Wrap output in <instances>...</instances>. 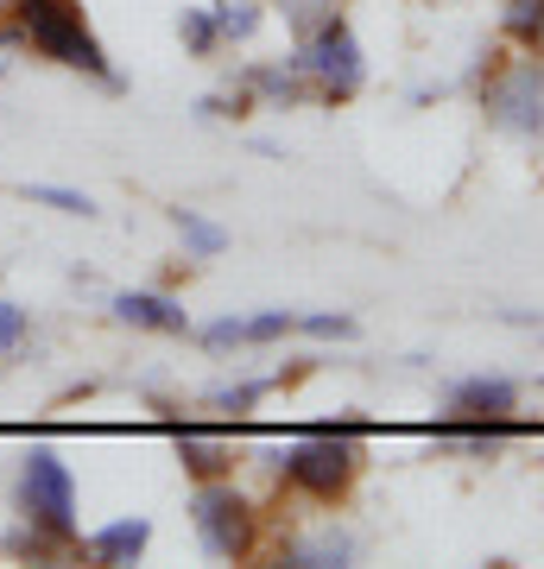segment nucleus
Returning <instances> with one entry per match:
<instances>
[{"instance_id":"obj_1","label":"nucleus","mask_w":544,"mask_h":569,"mask_svg":"<svg viewBox=\"0 0 544 569\" xmlns=\"http://www.w3.org/2000/svg\"><path fill=\"white\" fill-rule=\"evenodd\" d=\"M0 51H32L44 63L82 70L89 82H101L108 96H121L127 82L115 77V63L101 51V39L89 32L77 0H0Z\"/></svg>"},{"instance_id":"obj_2","label":"nucleus","mask_w":544,"mask_h":569,"mask_svg":"<svg viewBox=\"0 0 544 569\" xmlns=\"http://www.w3.org/2000/svg\"><path fill=\"white\" fill-rule=\"evenodd\" d=\"M362 437H367L362 418H343V425H323L310 437H298L291 449L266 456V462L279 468V481L291 493L317 500V507H336L355 488V475H362Z\"/></svg>"},{"instance_id":"obj_3","label":"nucleus","mask_w":544,"mask_h":569,"mask_svg":"<svg viewBox=\"0 0 544 569\" xmlns=\"http://www.w3.org/2000/svg\"><path fill=\"white\" fill-rule=\"evenodd\" d=\"M190 526H197L202 550L222 557V563H241V557H254V545H260V512H254V500H247L228 475L197 481V493H190Z\"/></svg>"},{"instance_id":"obj_4","label":"nucleus","mask_w":544,"mask_h":569,"mask_svg":"<svg viewBox=\"0 0 544 569\" xmlns=\"http://www.w3.org/2000/svg\"><path fill=\"white\" fill-rule=\"evenodd\" d=\"M482 114L513 140H544V63L532 58H501L482 77Z\"/></svg>"},{"instance_id":"obj_5","label":"nucleus","mask_w":544,"mask_h":569,"mask_svg":"<svg viewBox=\"0 0 544 569\" xmlns=\"http://www.w3.org/2000/svg\"><path fill=\"white\" fill-rule=\"evenodd\" d=\"M304 70V82L317 89L323 102H355L367 82V58H362V39H355V26L336 13V20H323L317 32H304L298 58H291Z\"/></svg>"},{"instance_id":"obj_6","label":"nucleus","mask_w":544,"mask_h":569,"mask_svg":"<svg viewBox=\"0 0 544 569\" xmlns=\"http://www.w3.org/2000/svg\"><path fill=\"white\" fill-rule=\"evenodd\" d=\"M13 507H20V519H32V526L58 531V538H77V475L58 462V449H26L20 462V488H13Z\"/></svg>"},{"instance_id":"obj_7","label":"nucleus","mask_w":544,"mask_h":569,"mask_svg":"<svg viewBox=\"0 0 544 569\" xmlns=\"http://www.w3.org/2000/svg\"><path fill=\"white\" fill-rule=\"evenodd\" d=\"M108 310H115V323L152 329V336H184V329H190L184 305H178V298H165V291H115Z\"/></svg>"},{"instance_id":"obj_8","label":"nucleus","mask_w":544,"mask_h":569,"mask_svg":"<svg viewBox=\"0 0 544 569\" xmlns=\"http://www.w3.org/2000/svg\"><path fill=\"white\" fill-rule=\"evenodd\" d=\"M171 437H178V462L197 475V481H216V475H235V443L216 437V430H197V425H178L171 418Z\"/></svg>"},{"instance_id":"obj_9","label":"nucleus","mask_w":544,"mask_h":569,"mask_svg":"<svg viewBox=\"0 0 544 569\" xmlns=\"http://www.w3.org/2000/svg\"><path fill=\"white\" fill-rule=\"evenodd\" d=\"M241 89L254 96V102H266V108H298V102L317 96V89L304 82L298 63H254V70H241Z\"/></svg>"},{"instance_id":"obj_10","label":"nucleus","mask_w":544,"mask_h":569,"mask_svg":"<svg viewBox=\"0 0 544 569\" xmlns=\"http://www.w3.org/2000/svg\"><path fill=\"white\" fill-rule=\"evenodd\" d=\"M146 545H152V519H115V526H101L82 538V550L96 563H140Z\"/></svg>"},{"instance_id":"obj_11","label":"nucleus","mask_w":544,"mask_h":569,"mask_svg":"<svg viewBox=\"0 0 544 569\" xmlns=\"http://www.w3.org/2000/svg\"><path fill=\"white\" fill-rule=\"evenodd\" d=\"M520 387L513 380H456L449 387V411L456 418H513Z\"/></svg>"},{"instance_id":"obj_12","label":"nucleus","mask_w":544,"mask_h":569,"mask_svg":"<svg viewBox=\"0 0 544 569\" xmlns=\"http://www.w3.org/2000/svg\"><path fill=\"white\" fill-rule=\"evenodd\" d=\"M279 557H285V563H298V569L348 563V557H355V538H348V531H336V526H323V531H310V538H285Z\"/></svg>"},{"instance_id":"obj_13","label":"nucleus","mask_w":544,"mask_h":569,"mask_svg":"<svg viewBox=\"0 0 544 569\" xmlns=\"http://www.w3.org/2000/svg\"><path fill=\"white\" fill-rule=\"evenodd\" d=\"M0 550L7 557H26V563H58V557H70V550H82L77 538H58V531L32 526V519H20V526L0 538Z\"/></svg>"},{"instance_id":"obj_14","label":"nucleus","mask_w":544,"mask_h":569,"mask_svg":"<svg viewBox=\"0 0 544 569\" xmlns=\"http://www.w3.org/2000/svg\"><path fill=\"white\" fill-rule=\"evenodd\" d=\"M171 228L184 234V253H190V260H216L228 247V228H216L209 216H197V209H171Z\"/></svg>"},{"instance_id":"obj_15","label":"nucleus","mask_w":544,"mask_h":569,"mask_svg":"<svg viewBox=\"0 0 544 569\" xmlns=\"http://www.w3.org/2000/svg\"><path fill=\"white\" fill-rule=\"evenodd\" d=\"M501 32L513 44H525V51H538V58H544V0H506Z\"/></svg>"},{"instance_id":"obj_16","label":"nucleus","mask_w":544,"mask_h":569,"mask_svg":"<svg viewBox=\"0 0 544 569\" xmlns=\"http://www.w3.org/2000/svg\"><path fill=\"white\" fill-rule=\"evenodd\" d=\"M209 13H216V32H222V44H247L254 32H260V20H266L260 0H216Z\"/></svg>"},{"instance_id":"obj_17","label":"nucleus","mask_w":544,"mask_h":569,"mask_svg":"<svg viewBox=\"0 0 544 569\" xmlns=\"http://www.w3.org/2000/svg\"><path fill=\"white\" fill-rule=\"evenodd\" d=\"M178 39H184L190 58H216V51H222V32H216V13H209V7H184Z\"/></svg>"},{"instance_id":"obj_18","label":"nucleus","mask_w":544,"mask_h":569,"mask_svg":"<svg viewBox=\"0 0 544 569\" xmlns=\"http://www.w3.org/2000/svg\"><path fill=\"white\" fill-rule=\"evenodd\" d=\"M273 387H279V373H273V380H241V387H216L209 399H202V406L222 411V418H247V411L260 406V399H266Z\"/></svg>"},{"instance_id":"obj_19","label":"nucleus","mask_w":544,"mask_h":569,"mask_svg":"<svg viewBox=\"0 0 544 569\" xmlns=\"http://www.w3.org/2000/svg\"><path fill=\"white\" fill-rule=\"evenodd\" d=\"M20 197L26 203L58 209V216H96V203H89L82 190H70V183H20Z\"/></svg>"},{"instance_id":"obj_20","label":"nucleus","mask_w":544,"mask_h":569,"mask_svg":"<svg viewBox=\"0 0 544 569\" xmlns=\"http://www.w3.org/2000/svg\"><path fill=\"white\" fill-rule=\"evenodd\" d=\"M279 13H285V26H291V32H317L323 20H336V13H343V0H279Z\"/></svg>"},{"instance_id":"obj_21","label":"nucleus","mask_w":544,"mask_h":569,"mask_svg":"<svg viewBox=\"0 0 544 569\" xmlns=\"http://www.w3.org/2000/svg\"><path fill=\"white\" fill-rule=\"evenodd\" d=\"M247 108H254V96H247L241 82H235V89H216V96H202L197 114H202V121H241Z\"/></svg>"},{"instance_id":"obj_22","label":"nucleus","mask_w":544,"mask_h":569,"mask_svg":"<svg viewBox=\"0 0 544 569\" xmlns=\"http://www.w3.org/2000/svg\"><path fill=\"white\" fill-rule=\"evenodd\" d=\"M26 336H32V317H26V310L13 305V298H0V361H7V355H13V348H20Z\"/></svg>"},{"instance_id":"obj_23","label":"nucleus","mask_w":544,"mask_h":569,"mask_svg":"<svg viewBox=\"0 0 544 569\" xmlns=\"http://www.w3.org/2000/svg\"><path fill=\"white\" fill-rule=\"evenodd\" d=\"M291 329H298L291 310H260V317H247V348L254 342H279V336H291Z\"/></svg>"},{"instance_id":"obj_24","label":"nucleus","mask_w":544,"mask_h":569,"mask_svg":"<svg viewBox=\"0 0 544 569\" xmlns=\"http://www.w3.org/2000/svg\"><path fill=\"white\" fill-rule=\"evenodd\" d=\"M197 342L202 348H247V317H222V323H209V329H197Z\"/></svg>"},{"instance_id":"obj_25","label":"nucleus","mask_w":544,"mask_h":569,"mask_svg":"<svg viewBox=\"0 0 544 569\" xmlns=\"http://www.w3.org/2000/svg\"><path fill=\"white\" fill-rule=\"evenodd\" d=\"M304 336H317V342H348L355 336V317H329V310H317V317H298Z\"/></svg>"}]
</instances>
